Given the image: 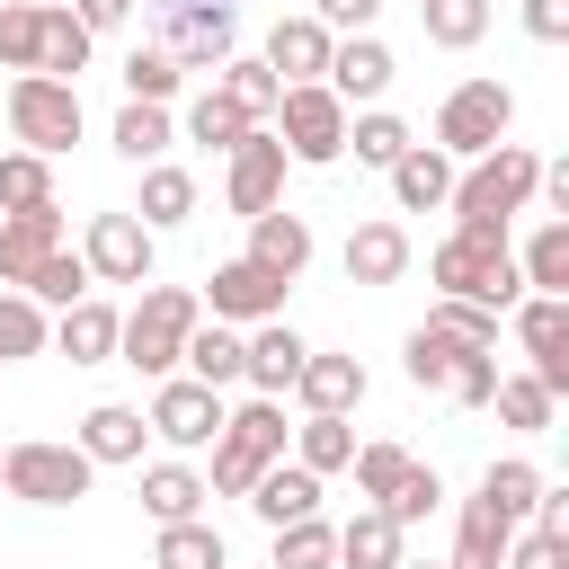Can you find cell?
I'll return each mask as SVG.
<instances>
[{
    "label": "cell",
    "mask_w": 569,
    "mask_h": 569,
    "mask_svg": "<svg viewBox=\"0 0 569 569\" xmlns=\"http://www.w3.org/2000/svg\"><path fill=\"white\" fill-rule=\"evenodd\" d=\"M196 320H204V293L196 284H142V302L116 320V365H133L142 382L178 373V347H187Z\"/></svg>",
    "instance_id": "1"
},
{
    "label": "cell",
    "mask_w": 569,
    "mask_h": 569,
    "mask_svg": "<svg viewBox=\"0 0 569 569\" xmlns=\"http://www.w3.org/2000/svg\"><path fill=\"white\" fill-rule=\"evenodd\" d=\"M0 116H9L18 151H44V160H62V151L80 142V124H89V107H80V80H53V71H9V98H0Z\"/></svg>",
    "instance_id": "2"
},
{
    "label": "cell",
    "mask_w": 569,
    "mask_h": 569,
    "mask_svg": "<svg viewBox=\"0 0 569 569\" xmlns=\"http://www.w3.org/2000/svg\"><path fill=\"white\" fill-rule=\"evenodd\" d=\"M89 480H98V462H89L80 445H62V436H18V445H0V489H9L18 507H80Z\"/></svg>",
    "instance_id": "3"
},
{
    "label": "cell",
    "mask_w": 569,
    "mask_h": 569,
    "mask_svg": "<svg viewBox=\"0 0 569 569\" xmlns=\"http://www.w3.org/2000/svg\"><path fill=\"white\" fill-rule=\"evenodd\" d=\"M533 178H542V160L525 151V142H489L471 169H453V222H516L525 204H533Z\"/></svg>",
    "instance_id": "4"
},
{
    "label": "cell",
    "mask_w": 569,
    "mask_h": 569,
    "mask_svg": "<svg viewBox=\"0 0 569 569\" xmlns=\"http://www.w3.org/2000/svg\"><path fill=\"white\" fill-rule=\"evenodd\" d=\"M151 44H169L178 71L213 80L240 53V0H151Z\"/></svg>",
    "instance_id": "5"
},
{
    "label": "cell",
    "mask_w": 569,
    "mask_h": 569,
    "mask_svg": "<svg viewBox=\"0 0 569 569\" xmlns=\"http://www.w3.org/2000/svg\"><path fill=\"white\" fill-rule=\"evenodd\" d=\"M267 124H276V142H284L293 169H338L347 160V98L329 80H293Z\"/></svg>",
    "instance_id": "6"
},
{
    "label": "cell",
    "mask_w": 569,
    "mask_h": 569,
    "mask_svg": "<svg viewBox=\"0 0 569 569\" xmlns=\"http://www.w3.org/2000/svg\"><path fill=\"white\" fill-rule=\"evenodd\" d=\"M507 133H516V89L507 80H453L445 89V107H436V151L445 160H480Z\"/></svg>",
    "instance_id": "7"
},
{
    "label": "cell",
    "mask_w": 569,
    "mask_h": 569,
    "mask_svg": "<svg viewBox=\"0 0 569 569\" xmlns=\"http://www.w3.org/2000/svg\"><path fill=\"white\" fill-rule=\"evenodd\" d=\"M142 418H151V436H160L169 453H204V445L222 436V391L196 382V373H160Z\"/></svg>",
    "instance_id": "8"
},
{
    "label": "cell",
    "mask_w": 569,
    "mask_h": 569,
    "mask_svg": "<svg viewBox=\"0 0 569 569\" xmlns=\"http://www.w3.org/2000/svg\"><path fill=\"white\" fill-rule=\"evenodd\" d=\"M284 142H276V124H249L231 151H222V204L249 222V213H267V204H284Z\"/></svg>",
    "instance_id": "9"
},
{
    "label": "cell",
    "mask_w": 569,
    "mask_h": 569,
    "mask_svg": "<svg viewBox=\"0 0 569 569\" xmlns=\"http://www.w3.org/2000/svg\"><path fill=\"white\" fill-rule=\"evenodd\" d=\"M80 258H89V284H151V267H160V231H142L133 204H124V213H89Z\"/></svg>",
    "instance_id": "10"
},
{
    "label": "cell",
    "mask_w": 569,
    "mask_h": 569,
    "mask_svg": "<svg viewBox=\"0 0 569 569\" xmlns=\"http://www.w3.org/2000/svg\"><path fill=\"white\" fill-rule=\"evenodd\" d=\"M196 293H204V320L258 329V320H276V311H284V293H293V284H284L276 267H258V258L240 249V258H222V267H213V276H204Z\"/></svg>",
    "instance_id": "11"
},
{
    "label": "cell",
    "mask_w": 569,
    "mask_h": 569,
    "mask_svg": "<svg viewBox=\"0 0 569 569\" xmlns=\"http://www.w3.org/2000/svg\"><path fill=\"white\" fill-rule=\"evenodd\" d=\"M516 347H525V373L560 400L569 391V293H516Z\"/></svg>",
    "instance_id": "12"
},
{
    "label": "cell",
    "mask_w": 569,
    "mask_h": 569,
    "mask_svg": "<svg viewBox=\"0 0 569 569\" xmlns=\"http://www.w3.org/2000/svg\"><path fill=\"white\" fill-rule=\"evenodd\" d=\"M320 80H329L347 107H382V89L400 80V53H391L373 27H356V36H338V44H329V71H320Z\"/></svg>",
    "instance_id": "13"
},
{
    "label": "cell",
    "mask_w": 569,
    "mask_h": 569,
    "mask_svg": "<svg viewBox=\"0 0 569 569\" xmlns=\"http://www.w3.org/2000/svg\"><path fill=\"white\" fill-rule=\"evenodd\" d=\"M302 356H311V338L276 311V320H258L249 329V356H240V391H267V400H284L293 391V373H302Z\"/></svg>",
    "instance_id": "14"
},
{
    "label": "cell",
    "mask_w": 569,
    "mask_h": 569,
    "mask_svg": "<svg viewBox=\"0 0 569 569\" xmlns=\"http://www.w3.org/2000/svg\"><path fill=\"white\" fill-rule=\"evenodd\" d=\"M338 267H347V284L382 293V284H400V276H409V231H400L391 213H373V222H356V231H347Z\"/></svg>",
    "instance_id": "15"
},
{
    "label": "cell",
    "mask_w": 569,
    "mask_h": 569,
    "mask_svg": "<svg viewBox=\"0 0 569 569\" xmlns=\"http://www.w3.org/2000/svg\"><path fill=\"white\" fill-rule=\"evenodd\" d=\"M293 400H302V418H311V409H320V418H356V409H365V365L338 356V347H311L302 373H293Z\"/></svg>",
    "instance_id": "16"
},
{
    "label": "cell",
    "mask_w": 569,
    "mask_h": 569,
    "mask_svg": "<svg viewBox=\"0 0 569 569\" xmlns=\"http://www.w3.org/2000/svg\"><path fill=\"white\" fill-rule=\"evenodd\" d=\"M98 471H124V462H142V445H151V418L133 409V400H98L89 418H80V436H71Z\"/></svg>",
    "instance_id": "17"
},
{
    "label": "cell",
    "mask_w": 569,
    "mask_h": 569,
    "mask_svg": "<svg viewBox=\"0 0 569 569\" xmlns=\"http://www.w3.org/2000/svg\"><path fill=\"white\" fill-rule=\"evenodd\" d=\"M329 44H338V36H329L311 9H293V18H276V27H267V53H258V62L293 89V80H320V71H329Z\"/></svg>",
    "instance_id": "18"
},
{
    "label": "cell",
    "mask_w": 569,
    "mask_h": 569,
    "mask_svg": "<svg viewBox=\"0 0 569 569\" xmlns=\"http://www.w3.org/2000/svg\"><path fill=\"white\" fill-rule=\"evenodd\" d=\"M116 320H124L116 302L80 293V302H62V311H53V338H44V347H62L71 365H116Z\"/></svg>",
    "instance_id": "19"
},
{
    "label": "cell",
    "mask_w": 569,
    "mask_h": 569,
    "mask_svg": "<svg viewBox=\"0 0 569 569\" xmlns=\"http://www.w3.org/2000/svg\"><path fill=\"white\" fill-rule=\"evenodd\" d=\"M71 231H62V204H36V213H0V284L18 293L27 276H36V258L44 249H62Z\"/></svg>",
    "instance_id": "20"
},
{
    "label": "cell",
    "mask_w": 569,
    "mask_h": 569,
    "mask_svg": "<svg viewBox=\"0 0 569 569\" xmlns=\"http://www.w3.org/2000/svg\"><path fill=\"white\" fill-rule=\"evenodd\" d=\"M382 178H391V204H400V213H445V196H453V160H445L436 142H409Z\"/></svg>",
    "instance_id": "21"
},
{
    "label": "cell",
    "mask_w": 569,
    "mask_h": 569,
    "mask_svg": "<svg viewBox=\"0 0 569 569\" xmlns=\"http://www.w3.org/2000/svg\"><path fill=\"white\" fill-rule=\"evenodd\" d=\"M311 249H320V240H311V222H302L293 204H267V213H249V258H258V267H276L284 284L311 267Z\"/></svg>",
    "instance_id": "22"
},
{
    "label": "cell",
    "mask_w": 569,
    "mask_h": 569,
    "mask_svg": "<svg viewBox=\"0 0 569 569\" xmlns=\"http://www.w3.org/2000/svg\"><path fill=\"white\" fill-rule=\"evenodd\" d=\"M240 356H249V329H231V320H196L187 347H178V373H196V382H213V391H240Z\"/></svg>",
    "instance_id": "23"
},
{
    "label": "cell",
    "mask_w": 569,
    "mask_h": 569,
    "mask_svg": "<svg viewBox=\"0 0 569 569\" xmlns=\"http://www.w3.org/2000/svg\"><path fill=\"white\" fill-rule=\"evenodd\" d=\"M249 516L276 533V525H293V516H320V471H302V462H267L258 480H249Z\"/></svg>",
    "instance_id": "24"
},
{
    "label": "cell",
    "mask_w": 569,
    "mask_h": 569,
    "mask_svg": "<svg viewBox=\"0 0 569 569\" xmlns=\"http://www.w3.org/2000/svg\"><path fill=\"white\" fill-rule=\"evenodd\" d=\"M204 471L187 462V453H169V462H142V516L151 525H178V516H204Z\"/></svg>",
    "instance_id": "25"
},
{
    "label": "cell",
    "mask_w": 569,
    "mask_h": 569,
    "mask_svg": "<svg viewBox=\"0 0 569 569\" xmlns=\"http://www.w3.org/2000/svg\"><path fill=\"white\" fill-rule=\"evenodd\" d=\"M400 560H409V533H400L382 507L356 498V516L338 525V569H400Z\"/></svg>",
    "instance_id": "26"
},
{
    "label": "cell",
    "mask_w": 569,
    "mask_h": 569,
    "mask_svg": "<svg viewBox=\"0 0 569 569\" xmlns=\"http://www.w3.org/2000/svg\"><path fill=\"white\" fill-rule=\"evenodd\" d=\"M107 142H116V160L151 169V160H169L178 124H169V107H151V98H124V107H116V124H107Z\"/></svg>",
    "instance_id": "27"
},
{
    "label": "cell",
    "mask_w": 569,
    "mask_h": 569,
    "mask_svg": "<svg viewBox=\"0 0 569 569\" xmlns=\"http://www.w3.org/2000/svg\"><path fill=\"white\" fill-rule=\"evenodd\" d=\"M133 222H142V231L196 222V178H187L178 160H151V169H142V196H133Z\"/></svg>",
    "instance_id": "28"
},
{
    "label": "cell",
    "mask_w": 569,
    "mask_h": 569,
    "mask_svg": "<svg viewBox=\"0 0 569 569\" xmlns=\"http://www.w3.org/2000/svg\"><path fill=\"white\" fill-rule=\"evenodd\" d=\"M507 533H516V525L471 489L462 516H453V560H445V569H498V560H507Z\"/></svg>",
    "instance_id": "29"
},
{
    "label": "cell",
    "mask_w": 569,
    "mask_h": 569,
    "mask_svg": "<svg viewBox=\"0 0 569 569\" xmlns=\"http://www.w3.org/2000/svg\"><path fill=\"white\" fill-rule=\"evenodd\" d=\"M151 569H231V542L213 533V516H178V525H160Z\"/></svg>",
    "instance_id": "30"
},
{
    "label": "cell",
    "mask_w": 569,
    "mask_h": 569,
    "mask_svg": "<svg viewBox=\"0 0 569 569\" xmlns=\"http://www.w3.org/2000/svg\"><path fill=\"white\" fill-rule=\"evenodd\" d=\"M409 142H418L409 116H391V107H347V151H356V169H391Z\"/></svg>",
    "instance_id": "31"
},
{
    "label": "cell",
    "mask_w": 569,
    "mask_h": 569,
    "mask_svg": "<svg viewBox=\"0 0 569 569\" xmlns=\"http://www.w3.org/2000/svg\"><path fill=\"white\" fill-rule=\"evenodd\" d=\"M267 569H338V525L329 516H293L267 533Z\"/></svg>",
    "instance_id": "32"
},
{
    "label": "cell",
    "mask_w": 569,
    "mask_h": 569,
    "mask_svg": "<svg viewBox=\"0 0 569 569\" xmlns=\"http://www.w3.org/2000/svg\"><path fill=\"white\" fill-rule=\"evenodd\" d=\"M213 89H222V98H231V107H240L249 124H267V116H276V98H284V80H276V71H267L258 53H231V62L213 71Z\"/></svg>",
    "instance_id": "33"
},
{
    "label": "cell",
    "mask_w": 569,
    "mask_h": 569,
    "mask_svg": "<svg viewBox=\"0 0 569 569\" xmlns=\"http://www.w3.org/2000/svg\"><path fill=\"white\" fill-rule=\"evenodd\" d=\"M489 409L516 427V436H551L560 427V400L533 382V373H498V391H489Z\"/></svg>",
    "instance_id": "34"
},
{
    "label": "cell",
    "mask_w": 569,
    "mask_h": 569,
    "mask_svg": "<svg viewBox=\"0 0 569 569\" xmlns=\"http://www.w3.org/2000/svg\"><path fill=\"white\" fill-rule=\"evenodd\" d=\"M293 462H302V471H320V480H329V471H347V462H356V418H320V409H311V418L293 427Z\"/></svg>",
    "instance_id": "35"
},
{
    "label": "cell",
    "mask_w": 569,
    "mask_h": 569,
    "mask_svg": "<svg viewBox=\"0 0 569 569\" xmlns=\"http://www.w3.org/2000/svg\"><path fill=\"white\" fill-rule=\"evenodd\" d=\"M480 498H489L507 525H525V516H533V498H542V462H525V453H498V462L480 471Z\"/></svg>",
    "instance_id": "36"
},
{
    "label": "cell",
    "mask_w": 569,
    "mask_h": 569,
    "mask_svg": "<svg viewBox=\"0 0 569 569\" xmlns=\"http://www.w3.org/2000/svg\"><path fill=\"white\" fill-rule=\"evenodd\" d=\"M116 80H124V98H151V107H169V98L187 89L178 53H169V44H151V36H142L133 53H124V71H116Z\"/></svg>",
    "instance_id": "37"
},
{
    "label": "cell",
    "mask_w": 569,
    "mask_h": 569,
    "mask_svg": "<svg viewBox=\"0 0 569 569\" xmlns=\"http://www.w3.org/2000/svg\"><path fill=\"white\" fill-rule=\"evenodd\" d=\"M516 267H525V293H569V222L551 213V222L516 249Z\"/></svg>",
    "instance_id": "38"
},
{
    "label": "cell",
    "mask_w": 569,
    "mask_h": 569,
    "mask_svg": "<svg viewBox=\"0 0 569 569\" xmlns=\"http://www.w3.org/2000/svg\"><path fill=\"white\" fill-rule=\"evenodd\" d=\"M18 293H27V302H44V311H62V302H80V293H89V258L62 240V249H44V258H36V276H27Z\"/></svg>",
    "instance_id": "39"
},
{
    "label": "cell",
    "mask_w": 569,
    "mask_h": 569,
    "mask_svg": "<svg viewBox=\"0 0 569 569\" xmlns=\"http://www.w3.org/2000/svg\"><path fill=\"white\" fill-rule=\"evenodd\" d=\"M418 27H427V44L471 53V44L489 36V0H418Z\"/></svg>",
    "instance_id": "40"
},
{
    "label": "cell",
    "mask_w": 569,
    "mask_h": 569,
    "mask_svg": "<svg viewBox=\"0 0 569 569\" xmlns=\"http://www.w3.org/2000/svg\"><path fill=\"white\" fill-rule=\"evenodd\" d=\"M44 338H53V311L0 284V365H27V356H44Z\"/></svg>",
    "instance_id": "41"
},
{
    "label": "cell",
    "mask_w": 569,
    "mask_h": 569,
    "mask_svg": "<svg viewBox=\"0 0 569 569\" xmlns=\"http://www.w3.org/2000/svg\"><path fill=\"white\" fill-rule=\"evenodd\" d=\"M89 53H98V36H89L71 9H44V53H36V71H53V80H80V71H89Z\"/></svg>",
    "instance_id": "42"
},
{
    "label": "cell",
    "mask_w": 569,
    "mask_h": 569,
    "mask_svg": "<svg viewBox=\"0 0 569 569\" xmlns=\"http://www.w3.org/2000/svg\"><path fill=\"white\" fill-rule=\"evenodd\" d=\"M53 204V160L44 151H0V213H36Z\"/></svg>",
    "instance_id": "43"
},
{
    "label": "cell",
    "mask_w": 569,
    "mask_h": 569,
    "mask_svg": "<svg viewBox=\"0 0 569 569\" xmlns=\"http://www.w3.org/2000/svg\"><path fill=\"white\" fill-rule=\"evenodd\" d=\"M240 133H249V116H240V107H231V98L204 80V89L187 98V142H204V151H231Z\"/></svg>",
    "instance_id": "44"
},
{
    "label": "cell",
    "mask_w": 569,
    "mask_h": 569,
    "mask_svg": "<svg viewBox=\"0 0 569 569\" xmlns=\"http://www.w3.org/2000/svg\"><path fill=\"white\" fill-rule=\"evenodd\" d=\"M453 356H462V338H445V329H427V320H418V329L400 338V373H409L418 391H445V373H453Z\"/></svg>",
    "instance_id": "45"
},
{
    "label": "cell",
    "mask_w": 569,
    "mask_h": 569,
    "mask_svg": "<svg viewBox=\"0 0 569 569\" xmlns=\"http://www.w3.org/2000/svg\"><path fill=\"white\" fill-rule=\"evenodd\" d=\"M436 507H445V471H436V462H409V471L391 480V498H382V516H391L400 533H409V525H427Z\"/></svg>",
    "instance_id": "46"
},
{
    "label": "cell",
    "mask_w": 569,
    "mask_h": 569,
    "mask_svg": "<svg viewBox=\"0 0 569 569\" xmlns=\"http://www.w3.org/2000/svg\"><path fill=\"white\" fill-rule=\"evenodd\" d=\"M44 53V0H0V71H36Z\"/></svg>",
    "instance_id": "47"
},
{
    "label": "cell",
    "mask_w": 569,
    "mask_h": 569,
    "mask_svg": "<svg viewBox=\"0 0 569 569\" xmlns=\"http://www.w3.org/2000/svg\"><path fill=\"white\" fill-rule=\"evenodd\" d=\"M427 329H445V338H462V347H498V311L471 302V293H436V302H427Z\"/></svg>",
    "instance_id": "48"
},
{
    "label": "cell",
    "mask_w": 569,
    "mask_h": 569,
    "mask_svg": "<svg viewBox=\"0 0 569 569\" xmlns=\"http://www.w3.org/2000/svg\"><path fill=\"white\" fill-rule=\"evenodd\" d=\"M409 462H418V453H409V445H391V436L356 445V462H347V471H356V498H365V507H382V498H391V480H400Z\"/></svg>",
    "instance_id": "49"
},
{
    "label": "cell",
    "mask_w": 569,
    "mask_h": 569,
    "mask_svg": "<svg viewBox=\"0 0 569 569\" xmlns=\"http://www.w3.org/2000/svg\"><path fill=\"white\" fill-rule=\"evenodd\" d=\"M489 391H498V347H462V356H453V373H445V400L489 409Z\"/></svg>",
    "instance_id": "50"
},
{
    "label": "cell",
    "mask_w": 569,
    "mask_h": 569,
    "mask_svg": "<svg viewBox=\"0 0 569 569\" xmlns=\"http://www.w3.org/2000/svg\"><path fill=\"white\" fill-rule=\"evenodd\" d=\"M498 569H569V533H551V525L525 516V525L507 533V560H498Z\"/></svg>",
    "instance_id": "51"
},
{
    "label": "cell",
    "mask_w": 569,
    "mask_h": 569,
    "mask_svg": "<svg viewBox=\"0 0 569 569\" xmlns=\"http://www.w3.org/2000/svg\"><path fill=\"white\" fill-rule=\"evenodd\" d=\"M311 18H320L329 36H356V27H373V18H382V0H311Z\"/></svg>",
    "instance_id": "52"
},
{
    "label": "cell",
    "mask_w": 569,
    "mask_h": 569,
    "mask_svg": "<svg viewBox=\"0 0 569 569\" xmlns=\"http://www.w3.org/2000/svg\"><path fill=\"white\" fill-rule=\"evenodd\" d=\"M525 36L533 44H569V0H525Z\"/></svg>",
    "instance_id": "53"
},
{
    "label": "cell",
    "mask_w": 569,
    "mask_h": 569,
    "mask_svg": "<svg viewBox=\"0 0 569 569\" xmlns=\"http://www.w3.org/2000/svg\"><path fill=\"white\" fill-rule=\"evenodd\" d=\"M71 18H80L89 36H116V27L133 18V0H71Z\"/></svg>",
    "instance_id": "54"
},
{
    "label": "cell",
    "mask_w": 569,
    "mask_h": 569,
    "mask_svg": "<svg viewBox=\"0 0 569 569\" xmlns=\"http://www.w3.org/2000/svg\"><path fill=\"white\" fill-rule=\"evenodd\" d=\"M400 569H445V560H400Z\"/></svg>",
    "instance_id": "55"
}]
</instances>
